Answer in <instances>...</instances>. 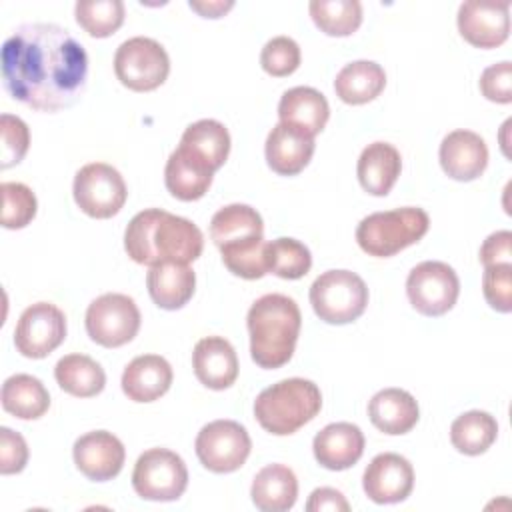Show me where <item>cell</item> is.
Masks as SVG:
<instances>
[{"label":"cell","mask_w":512,"mask_h":512,"mask_svg":"<svg viewBox=\"0 0 512 512\" xmlns=\"http://www.w3.org/2000/svg\"><path fill=\"white\" fill-rule=\"evenodd\" d=\"M88 78L84 46L62 26H18L2 44V82L24 106L58 112L80 100Z\"/></svg>","instance_id":"obj_1"},{"label":"cell","mask_w":512,"mask_h":512,"mask_svg":"<svg viewBox=\"0 0 512 512\" xmlns=\"http://www.w3.org/2000/svg\"><path fill=\"white\" fill-rule=\"evenodd\" d=\"M124 248L136 264L144 266L166 260L190 264L202 254L204 236L192 220L160 208H148L128 222Z\"/></svg>","instance_id":"obj_2"},{"label":"cell","mask_w":512,"mask_h":512,"mask_svg":"<svg viewBox=\"0 0 512 512\" xmlns=\"http://www.w3.org/2000/svg\"><path fill=\"white\" fill-rule=\"evenodd\" d=\"M250 356L266 370L284 366L296 348L302 326L298 304L284 294H264L248 310Z\"/></svg>","instance_id":"obj_3"},{"label":"cell","mask_w":512,"mask_h":512,"mask_svg":"<svg viewBox=\"0 0 512 512\" xmlns=\"http://www.w3.org/2000/svg\"><path fill=\"white\" fill-rule=\"evenodd\" d=\"M322 408L320 388L306 378H286L264 388L254 400L258 424L274 434L288 436L308 424Z\"/></svg>","instance_id":"obj_4"},{"label":"cell","mask_w":512,"mask_h":512,"mask_svg":"<svg viewBox=\"0 0 512 512\" xmlns=\"http://www.w3.org/2000/svg\"><path fill=\"white\" fill-rule=\"evenodd\" d=\"M428 226L430 218L422 208L406 206L374 212L360 220L356 242L368 256L388 258L416 244L428 232Z\"/></svg>","instance_id":"obj_5"},{"label":"cell","mask_w":512,"mask_h":512,"mask_svg":"<svg viewBox=\"0 0 512 512\" xmlns=\"http://www.w3.org/2000/svg\"><path fill=\"white\" fill-rule=\"evenodd\" d=\"M310 304L326 324H350L368 304L364 280L350 270H326L310 286Z\"/></svg>","instance_id":"obj_6"},{"label":"cell","mask_w":512,"mask_h":512,"mask_svg":"<svg viewBox=\"0 0 512 512\" xmlns=\"http://www.w3.org/2000/svg\"><path fill=\"white\" fill-rule=\"evenodd\" d=\"M114 72L122 86L134 92H150L168 78L170 58L164 46L154 38L134 36L118 46Z\"/></svg>","instance_id":"obj_7"},{"label":"cell","mask_w":512,"mask_h":512,"mask_svg":"<svg viewBox=\"0 0 512 512\" xmlns=\"http://www.w3.org/2000/svg\"><path fill=\"white\" fill-rule=\"evenodd\" d=\"M132 486L144 500L172 502L178 500L188 486V468L176 452L150 448L142 452L134 464Z\"/></svg>","instance_id":"obj_8"},{"label":"cell","mask_w":512,"mask_h":512,"mask_svg":"<svg viewBox=\"0 0 512 512\" xmlns=\"http://www.w3.org/2000/svg\"><path fill=\"white\" fill-rule=\"evenodd\" d=\"M74 202L90 218L116 216L128 196L122 174L106 162H90L74 176Z\"/></svg>","instance_id":"obj_9"},{"label":"cell","mask_w":512,"mask_h":512,"mask_svg":"<svg viewBox=\"0 0 512 512\" xmlns=\"http://www.w3.org/2000/svg\"><path fill=\"white\" fill-rule=\"evenodd\" d=\"M140 320V310L130 296L106 292L90 302L86 310V332L96 344L118 348L138 334Z\"/></svg>","instance_id":"obj_10"},{"label":"cell","mask_w":512,"mask_h":512,"mask_svg":"<svg viewBox=\"0 0 512 512\" xmlns=\"http://www.w3.org/2000/svg\"><path fill=\"white\" fill-rule=\"evenodd\" d=\"M406 294L420 314L442 316L456 304L460 280L454 268L446 262L424 260L410 270L406 278Z\"/></svg>","instance_id":"obj_11"},{"label":"cell","mask_w":512,"mask_h":512,"mask_svg":"<svg viewBox=\"0 0 512 512\" xmlns=\"http://www.w3.org/2000/svg\"><path fill=\"white\" fill-rule=\"evenodd\" d=\"M194 448L200 464L206 470L216 474H228L238 470L246 462L252 450V440L240 422L214 420L202 426L196 436Z\"/></svg>","instance_id":"obj_12"},{"label":"cell","mask_w":512,"mask_h":512,"mask_svg":"<svg viewBox=\"0 0 512 512\" xmlns=\"http://www.w3.org/2000/svg\"><path fill=\"white\" fill-rule=\"evenodd\" d=\"M66 338V316L50 302L28 306L14 328L16 350L26 358H46Z\"/></svg>","instance_id":"obj_13"},{"label":"cell","mask_w":512,"mask_h":512,"mask_svg":"<svg viewBox=\"0 0 512 512\" xmlns=\"http://www.w3.org/2000/svg\"><path fill=\"white\" fill-rule=\"evenodd\" d=\"M458 30L476 48H496L510 34V4L468 0L458 8Z\"/></svg>","instance_id":"obj_14"},{"label":"cell","mask_w":512,"mask_h":512,"mask_svg":"<svg viewBox=\"0 0 512 512\" xmlns=\"http://www.w3.org/2000/svg\"><path fill=\"white\" fill-rule=\"evenodd\" d=\"M362 486L366 496L376 504L402 502L414 488V468L396 452L378 454L366 466Z\"/></svg>","instance_id":"obj_15"},{"label":"cell","mask_w":512,"mask_h":512,"mask_svg":"<svg viewBox=\"0 0 512 512\" xmlns=\"http://www.w3.org/2000/svg\"><path fill=\"white\" fill-rule=\"evenodd\" d=\"M76 468L94 482H106L120 474L126 450L118 436L108 430H92L82 434L72 448Z\"/></svg>","instance_id":"obj_16"},{"label":"cell","mask_w":512,"mask_h":512,"mask_svg":"<svg viewBox=\"0 0 512 512\" xmlns=\"http://www.w3.org/2000/svg\"><path fill=\"white\" fill-rule=\"evenodd\" d=\"M440 166L452 180H476L488 166V146L472 130H452L440 144Z\"/></svg>","instance_id":"obj_17"},{"label":"cell","mask_w":512,"mask_h":512,"mask_svg":"<svg viewBox=\"0 0 512 512\" xmlns=\"http://www.w3.org/2000/svg\"><path fill=\"white\" fill-rule=\"evenodd\" d=\"M312 452L316 462L326 470H346L360 460L364 434L352 422H332L314 436Z\"/></svg>","instance_id":"obj_18"},{"label":"cell","mask_w":512,"mask_h":512,"mask_svg":"<svg viewBox=\"0 0 512 512\" xmlns=\"http://www.w3.org/2000/svg\"><path fill=\"white\" fill-rule=\"evenodd\" d=\"M196 378L212 390H224L238 378V356L234 346L222 336H206L192 352Z\"/></svg>","instance_id":"obj_19"},{"label":"cell","mask_w":512,"mask_h":512,"mask_svg":"<svg viewBox=\"0 0 512 512\" xmlns=\"http://www.w3.org/2000/svg\"><path fill=\"white\" fill-rule=\"evenodd\" d=\"M314 138L302 130L278 122L266 138V162L280 176L302 172L314 154Z\"/></svg>","instance_id":"obj_20"},{"label":"cell","mask_w":512,"mask_h":512,"mask_svg":"<svg viewBox=\"0 0 512 512\" xmlns=\"http://www.w3.org/2000/svg\"><path fill=\"white\" fill-rule=\"evenodd\" d=\"M172 366L158 354L136 356L122 372V392L132 402H154L172 386Z\"/></svg>","instance_id":"obj_21"},{"label":"cell","mask_w":512,"mask_h":512,"mask_svg":"<svg viewBox=\"0 0 512 512\" xmlns=\"http://www.w3.org/2000/svg\"><path fill=\"white\" fill-rule=\"evenodd\" d=\"M328 116V100L322 92L310 86H294L286 90L278 104L280 122L294 126L312 138L324 130Z\"/></svg>","instance_id":"obj_22"},{"label":"cell","mask_w":512,"mask_h":512,"mask_svg":"<svg viewBox=\"0 0 512 512\" xmlns=\"http://www.w3.org/2000/svg\"><path fill=\"white\" fill-rule=\"evenodd\" d=\"M146 286L156 306L164 310H178L192 298L196 274L188 264L166 260L150 266Z\"/></svg>","instance_id":"obj_23"},{"label":"cell","mask_w":512,"mask_h":512,"mask_svg":"<svg viewBox=\"0 0 512 512\" xmlns=\"http://www.w3.org/2000/svg\"><path fill=\"white\" fill-rule=\"evenodd\" d=\"M370 422L384 434L398 436L410 432L418 418V402L402 388H384L376 392L368 402Z\"/></svg>","instance_id":"obj_24"},{"label":"cell","mask_w":512,"mask_h":512,"mask_svg":"<svg viewBox=\"0 0 512 512\" xmlns=\"http://www.w3.org/2000/svg\"><path fill=\"white\" fill-rule=\"evenodd\" d=\"M402 170L400 152L388 142L368 144L356 166L360 186L372 196H386L396 184Z\"/></svg>","instance_id":"obj_25"},{"label":"cell","mask_w":512,"mask_h":512,"mask_svg":"<svg viewBox=\"0 0 512 512\" xmlns=\"http://www.w3.org/2000/svg\"><path fill=\"white\" fill-rule=\"evenodd\" d=\"M250 496L262 512H286L298 498L296 474L286 464H268L254 476Z\"/></svg>","instance_id":"obj_26"},{"label":"cell","mask_w":512,"mask_h":512,"mask_svg":"<svg viewBox=\"0 0 512 512\" xmlns=\"http://www.w3.org/2000/svg\"><path fill=\"white\" fill-rule=\"evenodd\" d=\"M178 148L216 172L228 158L230 134L222 122L202 118L184 130Z\"/></svg>","instance_id":"obj_27"},{"label":"cell","mask_w":512,"mask_h":512,"mask_svg":"<svg viewBox=\"0 0 512 512\" xmlns=\"http://www.w3.org/2000/svg\"><path fill=\"white\" fill-rule=\"evenodd\" d=\"M386 86V72L372 60H354L346 64L334 80L336 96L352 106L366 104L380 96Z\"/></svg>","instance_id":"obj_28"},{"label":"cell","mask_w":512,"mask_h":512,"mask_svg":"<svg viewBox=\"0 0 512 512\" xmlns=\"http://www.w3.org/2000/svg\"><path fill=\"white\" fill-rule=\"evenodd\" d=\"M212 176L214 172L210 168H206L202 162H198L180 148L170 154L164 170V182L168 192L184 202L202 198L212 184Z\"/></svg>","instance_id":"obj_29"},{"label":"cell","mask_w":512,"mask_h":512,"mask_svg":"<svg viewBox=\"0 0 512 512\" xmlns=\"http://www.w3.org/2000/svg\"><path fill=\"white\" fill-rule=\"evenodd\" d=\"M2 408L20 420H36L48 412L50 394L36 376L14 374L2 384Z\"/></svg>","instance_id":"obj_30"},{"label":"cell","mask_w":512,"mask_h":512,"mask_svg":"<svg viewBox=\"0 0 512 512\" xmlns=\"http://www.w3.org/2000/svg\"><path fill=\"white\" fill-rule=\"evenodd\" d=\"M54 378L64 392L76 398H92L106 386L104 368L86 354L62 356L54 366Z\"/></svg>","instance_id":"obj_31"},{"label":"cell","mask_w":512,"mask_h":512,"mask_svg":"<svg viewBox=\"0 0 512 512\" xmlns=\"http://www.w3.org/2000/svg\"><path fill=\"white\" fill-rule=\"evenodd\" d=\"M262 234V216L248 204H228L210 220V238L218 248L232 242L262 238Z\"/></svg>","instance_id":"obj_32"},{"label":"cell","mask_w":512,"mask_h":512,"mask_svg":"<svg viewBox=\"0 0 512 512\" xmlns=\"http://www.w3.org/2000/svg\"><path fill=\"white\" fill-rule=\"evenodd\" d=\"M496 436L498 422L484 410L464 412L450 426L452 446L466 456L484 454L496 442Z\"/></svg>","instance_id":"obj_33"},{"label":"cell","mask_w":512,"mask_h":512,"mask_svg":"<svg viewBox=\"0 0 512 512\" xmlns=\"http://www.w3.org/2000/svg\"><path fill=\"white\" fill-rule=\"evenodd\" d=\"M308 10L314 24L328 36H350L362 24L358 0H312Z\"/></svg>","instance_id":"obj_34"},{"label":"cell","mask_w":512,"mask_h":512,"mask_svg":"<svg viewBox=\"0 0 512 512\" xmlns=\"http://www.w3.org/2000/svg\"><path fill=\"white\" fill-rule=\"evenodd\" d=\"M266 262L268 272L284 280H298L308 274L312 266V254L308 246L296 238H276L266 242Z\"/></svg>","instance_id":"obj_35"},{"label":"cell","mask_w":512,"mask_h":512,"mask_svg":"<svg viewBox=\"0 0 512 512\" xmlns=\"http://www.w3.org/2000/svg\"><path fill=\"white\" fill-rule=\"evenodd\" d=\"M220 254L224 266L244 280H258L264 274H268L264 238H250L242 242L224 244L220 246Z\"/></svg>","instance_id":"obj_36"},{"label":"cell","mask_w":512,"mask_h":512,"mask_svg":"<svg viewBox=\"0 0 512 512\" xmlns=\"http://www.w3.org/2000/svg\"><path fill=\"white\" fill-rule=\"evenodd\" d=\"M76 22L94 38L114 34L124 22L122 0H80L74 6Z\"/></svg>","instance_id":"obj_37"},{"label":"cell","mask_w":512,"mask_h":512,"mask_svg":"<svg viewBox=\"0 0 512 512\" xmlns=\"http://www.w3.org/2000/svg\"><path fill=\"white\" fill-rule=\"evenodd\" d=\"M2 226L8 230H18L28 226L36 216V196L22 182H2Z\"/></svg>","instance_id":"obj_38"},{"label":"cell","mask_w":512,"mask_h":512,"mask_svg":"<svg viewBox=\"0 0 512 512\" xmlns=\"http://www.w3.org/2000/svg\"><path fill=\"white\" fill-rule=\"evenodd\" d=\"M300 46L290 36H274L260 52V66L274 78L290 76L300 66Z\"/></svg>","instance_id":"obj_39"},{"label":"cell","mask_w":512,"mask_h":512,"mask_svg":"<svg viewBox=\"0 0 512 512\" xmlns=\"http://www.w3.org/2000/svg\"><path fill=\"white\" fill-rule=\"evenodd\" d=\"M482 292L494 310L508 314L512 310V264L484 266Z\"/></svg>","instance_id":"obj_40"},{"label":"cell","mask_w":512,"mask_h":512,"mask_svg":"<svg viewBox=\"0 0 512 512\" xmlns=\"http://www.w3.org/2000/svg\"><path fill=\"white\" fill-rule=\"evenodd\" d=\"M0 130H2V168H10L18 164L30 146V130L26 122L12 114L0 116Z\"/></svg>","instance_id":"obj_41"},{"label":"cell","mask_w":512,"mask_h":512,"mask_svg":"<svg viewBox=\"0 0 512 512\" xmlns=\"http://www.w3.org/2000/svg\"><path fill=\"white\" fill-rule=\"evenodd\" d=\"M480 92L490 102L510 104L512 102V64L504 60L484 68L480 76Z\"/></svg>","instance_id":"obj_42"},{"label":"cell","mask_w":512,"mask_h":512,"mask_svg":"<svg viewBox=\"0 0 512 512\" xmlns=\"http://www.w3.org/2000/svg\"><path fill=\"white\" fill-rule=\"evenodd\" d=\"M28 462V446L22 434L8 426L0 428V472L18 474Z\"/></svg>","instance_id":"obj_43"},{"label":"cell","mask_w":512,"mask_h":512,"mask_svg":"<svg viewBox=\"0 0 512 512\" xmlns=\"http://www.w3.org/2000/svg\"><path fill=\"white\" fill-rule=\"evenodd\" d=\"M480 262L484 266L512 264V232L510 230L492 232L480 246Z\"/></svg>","instance_id":"obj_44"},{"label":"cell","mask_w":512,"mask_h":512,"mask_svg":"<svg viewBox=\"0 0 512 512\" xmlns=\"http://www.w3.org/2000/svg\"><path fill=\"white\" fill-rule=\"evenodd\" d=\"M306 510L308 512H324V510L348 512L350 504L344 498V494L336 488H316L306 502Z\"/></svg>","instance_id":"obj_45"},{"label":"cell","mask_w":512,"mask_h":512,"mask_svg":"<svg viewBox=\"0 0 512 512\" xmlns=\"http://www.w3.org/2000/svg\"><path fill=\"white\" fill-rule=\"evenodd\" d=\"M232 6H234L232 0H228V2H222V0L194 2V0H190V8L196 10V12H198L200 16H204V18H220V16H224Z\"/></svg>","instance_id":"obj_46"}]
</instances>
